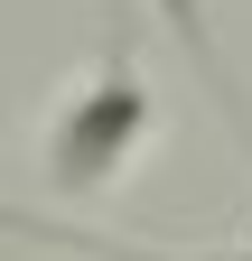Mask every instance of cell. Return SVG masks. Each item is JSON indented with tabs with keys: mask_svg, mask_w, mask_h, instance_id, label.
Masks as SVG:
<instances>
[{
	"mask_svg": "<svg viewBox=\"0 0 252 261\" xmlns=\"http://www.w3.org/2000/svg\"><path fill=\"white\" fill-rule=\"evenodd\" d=\"M149 112H159V103H149V75L121 65V56H103L66 103H56V121H47V187L56 196H103L140 159Z\"/></svg>",
	"mask_w": 252,
	"mask_h": 261,
	"instance_id": "1",
	"label": "cell"
}]
</instances>
